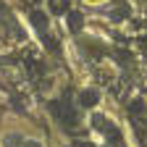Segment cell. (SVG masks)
I'll return each mask as SVG.
<instances>
[{
	"instance_id": "obj_3",
	"label": "cell",
	"mask_w": 147,
	"mask_h": 147,
	"mask_svg": "<svg viewBox=\"0 0 147 147\" xmlns=\"http://www.w3.org/2000/svg\"><path fill=\"white\" fill-rule=\"evenodd\" d=\"M79 102H82V108H95L100 102V95H97L95 89H84L82 95H79Z\"/></svg>"
},
{
	"instance_id": "obj_6",
	"label": "cell",
	"mask_w": 147,
	"mask_h": 147,
	"mask_svg": "<svg viewBox=\"0 0 147 147\" xmlns=\"http://www.w3.org/2000/svg\"><path fill=\"white\" fill-rule=\"evenodd\" d=\"M50 11L53 13H63V11H68V3L66 0H50Z\"/></svg>"
},
{
	"instance_id": "obj_7",
	"label": "cell",
	"mask_w": 147,
	"mask_h": 147,
	"mask_svg": "<svg viewBox=\"0 0 147 147\" xmlns=\"http://www.w3.org/2000/svg\"><path fill=\"white\" fill-rule=\"evenodd\" d=\"M92 126H95V129H110L108 121H105L102 116H92Z\"/></svg>"
},
{
	"instance_id": "obj_1",
	"label": "cell",
	"mask_w": 147,
	"mask_h": 147,
	"mask_svg": "<svg viewBox=\"0 0 147 147\" xmlns=\"http://www.w3.org/2000/svg\"><path fill=\"white\" fill-rule=\"evenodd\" d=\"M50 110H53L61 121H68V118L74 121V110H71L68 102H63V100H53V102H50Z\"/></svg>"
},
{
	"instance_id": "obj_8",
	"label": "cell",
	"mask_w": 147,
	"mask_h": 147,
	"mask_svg": "<svg viewBox=\"0 0 147 147\" xmlns=\"http://www.w3.org/2000/svg\"><path fill=\"white\" fill-rule=\"evenodd\" d=\"M21 147H42V142H37V139H29V142H21Z\"/></svg>"
},
{
	"instance_id": "obj_2",
	"label": "cell",
	"mask_w": 147,
	"mask_h": 147,
	"mask_svg": "<svg viewBox=\"0 0 147 147\" xmlns=\"http://www.w3.org/2000/svg\"><path fill=\"white\" fill-rule=\"evenodd\" d=\"M66 24H68L71 32H82V26H84V16H82L79 11H74V8H71V11L66 13Z\"/></svg>"
},
{
	"instance_id": "obj_5",
	"label": "cell",
	"mask_w": 147,
	"mask_h": 147,
	"mask_svg": "<svg viewBox=\"0 0 147 147\" xmlns=\"http://www.w3.org/2000/svg\"><path fill=\"white\" fill-rule=\"evenodd\" d=\"M21 142H24L21 134H8V137L3 139V147H21Z\"/></svg>"
},
{
	"instance_id": "obj_4",
	"label": "cell",
	"mask_w": 147,
	"mask_h": 147,
	"mask_svg": "<svg viewBox=\"0 0 147 147\" xmlns=\"http://www.w3.org/2000/svg\"><path fill=\"white\" fill-rule=\"evenodd\" d=\"M29 21L40 29V32L47 29V16H45V11H29Z\"/></svg>"
}]
</instances>
